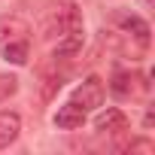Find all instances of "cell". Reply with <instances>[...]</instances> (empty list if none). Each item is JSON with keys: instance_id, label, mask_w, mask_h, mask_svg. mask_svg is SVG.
<instances>
[{"instance_id": "obj_6", "label": "cell", "mask_w": 155, "mask_h": 155, "mask_svg": "<svg viewBox=\"0 0 155 155\" xmlns=\"http://www.w3.org/2000/svg\"><path fill=\"white\" fill-rule=\"evenodd\" d=\"M82 122H85V110H82V107H76L73 101H67V104L55 113V125L64 128V131H76V128H82Z\"/></svg>"}, {"instance_id": "obj_9", "label": "cell", "mask_w": 155, "mask_h": 155, "mask_svg": "<svg viewBox=\"0 0 155 155\" xmlns=\"http://www.w3.org/2000/svg\"><path fill=\"white\" fill-rule=\"evenodd\" d=\"M110 91L116 97H131L134 94V76L128 70H116L113 73V82H110Z\"/></svg>"}, {"instance_id": "obj_2", "label": "cell", "mask_w": 155, "mask_h": 155, "mask_svg": "<svg viewBox=\"0 0 155 155\" xmlns=\"http://www.w3.org/2000/svg\"><path fill=\"white\" fill-rule=\"evenodd\" d=\"M104 82L97 79V76H88V79L82 82V85H76V91H73V104L76 107H82L85 113H91V110H97L101 104H104Z\"/></svg>"}, {"instance_id": "obj_12", "label": "cell", "mask_w": 155, "mask_h": 155, "mask_svg": "<svg viewBox=\"0 0 155 155\" xmlns=\"http://www.w3.org/2000/svg\"><path fill=\"white\" fill-rule=\"evenodd\" d=\"M122 149H125V152H152L155 146H152V140H146V137H134V140L125 143Z\"/></svg>"}, {"instance_id": "obj_5", "label": "cell", "mask_w": 155, "mask_h": 155, "mask_svg": "<svg viewBox=\"0 0 155 155\" xmlns=\"http://www.w3.org/2000/svg\"><path fill=\"white\" fill-rule=\"evenodd\" d=\"M31 28L25 18L18 15H0V46L3 43H12V40H28Z\"/></svg>"}, {"instance_id": "obj_3", "label": "cell", "mask_w": 155, "mask_h": 155, "mask_svg": "<svg viewBox=\"0 0 155 155\" xmlns=\"http://www.w3.org/2000/svg\"><path fill=\"white\" fill-rule=\"evenodd\" d=\"M113 21H116L125 34H131L134 40L149 43V25H146V18H140V15H134V12H125V9H116V12H113Z\"/></svg>"}, {"instance_id": "obj_4", "label": "cell", "mask_w": 155, "mask_h": 155, "mask_svg": "<svg viewBox=\"0 0 155 155\" xmlns=\"http://www.w3.org/2000/svg\"><path fill=\"white\" fill-rule=\"evenodd\" d=\"M82 43H85L82 28H79V31H67V34L58 37V46H55L52 58H55V61H70V58H76V55L82 52Z\"/></svg>"}, {"instance_id": "obj_7", "label": "cell", "mask_w": 155, "mask_h": 155, "mask_svg": "<svg viewBox=\"0 0 155 155\" xmlns=\"http://www.w3.org/2000/svg\"><path fill=\"white\" fill-rule=\"evenodd\" d=\"M94 128L101 134H122V131H128V116L122 110H107L94 119Z\"/></svg>"}, {"instance_id": "obj_10", "label": "cell", "mask_w": 155, "mask_h": 155, "mask_svg": "<svg viewBox=\"0 0 155 155\" xmlns=\"http://www.w3.org/2000/svg\"><path fill=\"white\" fill-rule=\"evenodd\" d=\"M28 40H12V43H3V61L9 64H28Z\"/></svg>"}, {"instance_id": "obj_11", "label": "cell", "mask_w": 155, "mask_h": 155, "mask_svg": "<svg viewBox=\"0 0 155 155\" xmlns=\"http://www.w3.org/2000/svg\"><path fill=\"white\" fill-rule=\"evenodd\" d=\"M15 91H18V79H15V76H9V73H0V104L9 101Z\"/></svg>"}, {"instance_id": "obj_1", "label": "cell", "mask_w": 155, "mask_h": 155, "mask_svg": "<svg viewBox=\"0 0 155 155\" xmlns=\"http://www.w3.org/2000/svg\"><path fill=\"white\" fill-rule=\"evenodd\" d=\"M79 28H82V15L76 12L73 3H67V6H58V9L49 12V18L43 25V37L52 40V37H61L67 31H79Z\"/></svg>"}, {"instance_id": "obj_8", "label": "cell", "mask_w": 155, "mask_h": 155, "mask_svg": "<svg viewBox=\"0 0 155 155\" xmlns=\"http://www.w3.org/2000/svg\"><path fill=\"white\" fill-rule=\"evenodd\" d=\"M18 131H21V119H18V113H0V149L12 146L15 137H18Z\"/></svg>"}]
</instances>
